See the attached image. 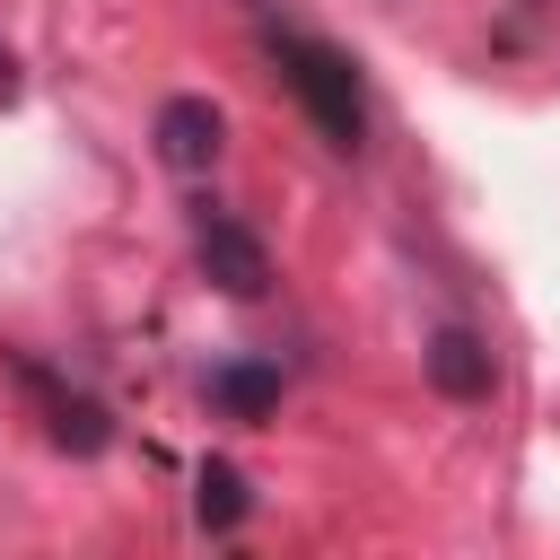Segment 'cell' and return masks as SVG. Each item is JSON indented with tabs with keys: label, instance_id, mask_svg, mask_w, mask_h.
<instances>
[{
	"label": "cell",
	"instance_id": "1",
	"mask_svg": "<svg viewBox=\"0 0 560 560\" xmlns=\"http://www.w3.org/2000/svg\"><path fill=\"white\" fill-rule=\"evenodd\" d=\"M262 44H271V61H280L289 96L306 105V122L324 131V149L359 158V149H368V96H359L350 52H332V44H315V35H289V26H271Z\"/></svg>",
	"mask_w": 560,
	"mask_h": 560
},
{
	"label": "cell",
	"instance_id": "2",
	"mask_svg": "<svg viewBox=\"0 0 560 560\" xmlns=\"http://www.w3.org/2000/svg\"><path fill=\"white\" fill-rule=\"evenodd\" d=\"M9 368H18V385L35 394V411H44V438H52L61 455H105V446H114V420H105V402H96V394L61 385L44 359H9Z\"/></svg>",
	"mask_w": 560,
	"mask_h": 560
},
{
	"label": "cell",
	"instance_id": "3",
	"mask_svg": "<svg viewBox=\"0 0 560 560\" xmlns=\"http://www.w3.org/2000/svg\"><path fill=\"white\" fill-rule=\"evenodd\" d=\"M192 254H201L210 289H228V298H262V289H271L262 236H254L245 219H228V210H201V219H192Z\"/></svg>",
	"mask_w": 560,
	"mask_h": 560
},
{
	"label": "cell",
	"instance_id": "4",
	"mask_svg": "<svg viewBox=\"0 0 560 560\" xmlns=\"http://www.w3.org/2000/svg\"><path fill=\"white\" fill-rule=\"evenodd\" d=\"M429 385H438L446 402H490V394H499V359H490V341L464 332V324L429 332Z\"/></svg>",
	"mask_w": 560,
	"mask_h": 560
},
{
	"label": "cell",
	"instance_id": "5",
	"mask_svg": "<svg viewBox=\"0 0 560 560\" xmlns=\"http://www.w3.org/2000/svg\"><path fill=\"white\" fill-rule=\"evenodd\" d=\"M219 131H228V122H219L210 96H166V105H158V158H166L175 175H201V166L219 158Z\"/></svg>",
	"mask_w": 560,
	"mask_h": 560
},
{
	"label": "cell",
	"instance_id": "6",
	"mask_svg": "<svg viewBox=\"0 0 560 560\" xmlns=\"http://www.w3.org/2000/svg\"><path fill=\"white\" fill-rule=\"evenodd\" d=\"M210 402H219L228 420H262V411L280 402V368H262V359H228V368L210 376Z\"/></svg>",
	"mask_w": 560,
	"mask_h": 560
},
{
	"label": "cell",
	"instance_id": "7",
	"mask_svg": "<svg viewBox=\"0 0 560 560\" xmlns=\"http://www.w3.org/2000/svg\"><path fill=\"white\" fill-rule=\"evenodd\" d=\"M192 516H201L210 534L245 525V472H236V464H201V481H192Z\"/></svg>",
	"mask_w": 560,
	"mask_h": 560
},
{
	"label": "cell",
	"instance_id": "8",
	"mask_svg": "<svg viewBox=\"0 0 560 560\" xmlns=\"http://www.w3.org/2000/svg\"><path fill=\"white\" fill-rule=\"evenodd\" d=\"M18 96V61H9V44H0V105Z\"/></svg>",
	"mask_w": 560,
	"mask_h": 560
}]
</instances>
